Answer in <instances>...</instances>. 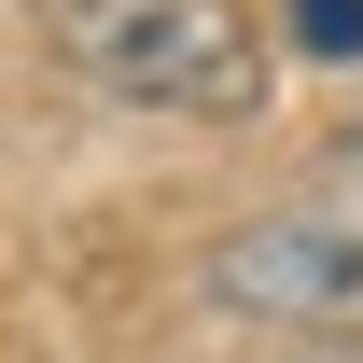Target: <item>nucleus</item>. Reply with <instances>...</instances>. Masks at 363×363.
Masks as SVG:
<instances>
[{
    "label": "nucleus",
    "mask_w": 363,
    "mask_h": 363,
    "mask_svg": "<svg viewBox=\"0 0 363 363\" xmlns=\"http://www.w3.org/2000/svg\"><path fill=\"white\" fill-rule=\"evenodd\" d=\"M56 56L126 112H182V126H252L266 112L252 0H56Z\"/></svg>",
    "instance_id": "obj_1"
},
{
    "label": "nucleus",
    "mask_w": 363,
    "mask_h": 363,
    "mask_svg": "<svg viewBox=\"0 0 363 363\" xmlns=\"http://www.w3.org/2000/svg\"><path fill=\"white\" fill-rule=\"evenodd\" d=\"M210 308L279 321V335L363 321V210H335V196H294V210H252V224H224V238H210Z\"/></svg>",
    "instance_id": "obj_2"
},
{
    "label": "nucleus",
    "mask_w": 363,
    "mask_h": 363,
    "mask_svg": "<svg viewBox=\"0 0 363 363\" xmlns=\"http://www.w3.org/2000/svg\"><path fill=\"white\" fill-rule=\"evenodd\" d=\"M279 43L321 56V70H350L363 56V0H279Z\"/></svg>",
    "instance_id": "obj_3"
},
{
    "label": "nucleus",
    "mask_w": 363,
    "mask_h": 363,
    "mask_svg": "<svg viewBox=\"0 0 363 363\" xmlns=\"http://www.w3.org/2000/svg\"><path fill=\"white\" fill-rule=\"evenodd\" d=\"M321 196H335V210H363V126L335 140V168H321Z\"/></svg>",
    "instance_id": "obj_4"
}]
</instances>
